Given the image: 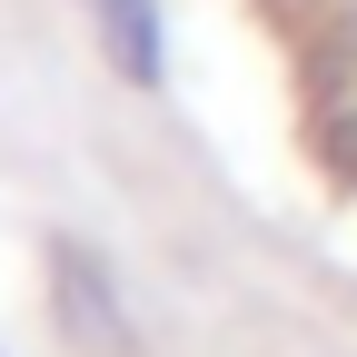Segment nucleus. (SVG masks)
I'll return each mask as SVG.
<instances>
[{
  "label": "nucleus",
  "mask_w": 357,
  "mask_h": 357,
  "mask_svg": "<svg viewBox=\"0 0 357 357\" xmlns=\"http://www.w3.org/2000/svg\"><path fill=\"white\" fill-rule=\"evenodd\" d=\"M60 307H70V328H79V347H109V337H129V318H119V298L100 288V268H89L79 248H60Z\"/></svg>",
  "instance_id": "f257e3e1"
},
{
  "label": "nucleus",
  "mask_w": 357,
  "mask_h": 357,
  "mask_svg": "<svg viewBox=\"0 0 357 357\" xmlns=\"http://www.w3.org/2000/svg\"><path fill=\"white\" fill-rule=\"evenodd\" d=\"M109 50L139 89H159V10L149 0H109Z\"/></svg>",
  "instance_id": "f03ea898"
}]
</instances>
